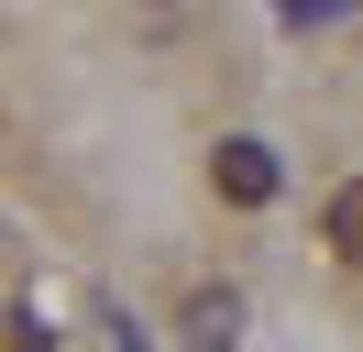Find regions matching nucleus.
<instances>
[{"instance_id": "1", "label": "nucleus", "mask_w": 363, "mask_h": 352, "mask_svg": "<svg viewBox=\"0 0 363 352\" xmlns=\"http://www.w3.org/2000/svg\"><path fill=\"white\" fill-rule=\"evenodd\" d=\"M209 187H220L231 209H264V198H275V143H253V132H231V143L209 154Z\"/></svg>"}, {"instance_id": "3", "label": "nucleus", "mask_w": 363, "mask_h": 352, "mask_svg": "<svg viewBox=\"0 0 363 352\" xmlns=\"http://www.w3.org/2000/svg\"><path fill=\"white\" fill-rule=\"evenodd\" d=\"M0 352H45V319H33V308H11V319H0Z\"/></svg>"}, {"instance_id": "2", "label": "nucleus", "mask_w": 363, "mask_h": 352, "mask_svg": "<svg viewBox=\"0 0 363 352\" xmlns=\"http://www.w3.org/2000/svg\"><path fill=\"white\" fill-rule=\"evenodd\" d=\"M319 242H330L341 264H363V176H341V187H330V209H319Z\"/></svg>"}]
</instances>
